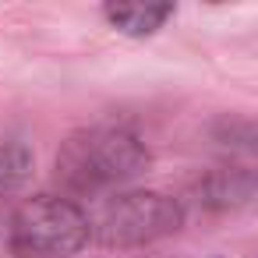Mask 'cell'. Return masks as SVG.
Wrapping results in <instances>:
<instances>
[{
    "label": "cell",
    "instance_id": "1",
    "mask_svg": "<svg viewBox=\"0 0 258 258\" xmlns=\"http://www.w3.org/2000/svg\"><path fill=\"white\" fill-rule=\"evenodd\" d=\"M149 166V149L127 127L96 124L68 135L57 152V180L75 195L110 191L124 180H135Z\"/></svg>",
    "mask_w": 258,
    "mask_h": 258
},
{
    "label": "cell",
    "instance_id": "2",
    "mask_svg": "<svg viewBox=\"0 0 258 258\" xmlns=\"http://www.w3.org/2000/svg\"><path fill=\"white\" fill-rule=\"evenodd\" d=\"M92 237L89 216L60 195H32L11 216L8 244L18 258H68Z\"/></svg>",
    "mask_w": 258,
    "mask_h": 258
},
{
    "label": "cell",
    "instance_id": "3",
    "mask_svg": "<svg viewBox=\"0 0 258 258\" xmlns=\"http://www.w3.org/2000/svg\"><path fill=\"white\" fill-rule=\"evenodd\" d=\"M184 223V209L177 198L163 191H127L103 205L99 216V240L106 247H145L152 240H163L177 233Z\"/></svg>",
    "mask_w": 258,
    "mask_h": 258
},
{
    "label": "cell",
    "instance_id": "4",
    "mask_svg": "<svg viewBox=\"0 0 258 258\" xmlns=\"http://www.w3.org/2000/svg\"><path fill=\"white\" fill-rule=\"evenodd\" d=\"M103 15H106V22L117 29V32H124V36H152V32H159L163 29V22L173 15V4H106L103 8Z\"/></svg>",
    "mask_w": 258,
    "mask_h": 258
},
{
    "label": "cell",
    "instance_id": "5",
    "mask_svg": "<svg viewBox=\"0 0 258 258\" xmlns=\"http://www.w3.org/2000/svg\"><path fill=\"white\" fill-rule=\"evenodd\" d=\"M32 177V152L22 142H0V202L18 195Z\"/></svg>",
    "mask_w": 258,
    "mask_h": 258
}]
</instances>
